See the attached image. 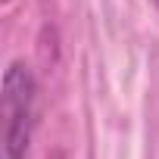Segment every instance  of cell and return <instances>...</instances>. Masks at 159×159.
Masks as SVG:
<instances>
[{
  "label": "cell",
  "instance_id": "1",
  "mask_svg": "<svg viewBox=\"0 0 159 159\" xmlns=\"http://www.w3.org/2000/svg\"><path fill=\"white\" fill-rule=\"evenodd\" d=\"M34 81L22 62H13L3 75V159H25L31 137Z\"/></svg>",
  "mask_w": 159,
  "mask_h": 159
},
{
  "label": "cell",
  "instance_id": "2",
  "mask_svg": "<svg viewBox=\"0 0 159 159\" xmlns=\"http://www.w3.org/2000/svg\"><path fill=\"white\" fill-rule=\"evenodd\" d=\"M156 3H159V0H156Z\"/></svg>",
  "mask_w": 159,
  "mask_h": 159
}]
</instances>
